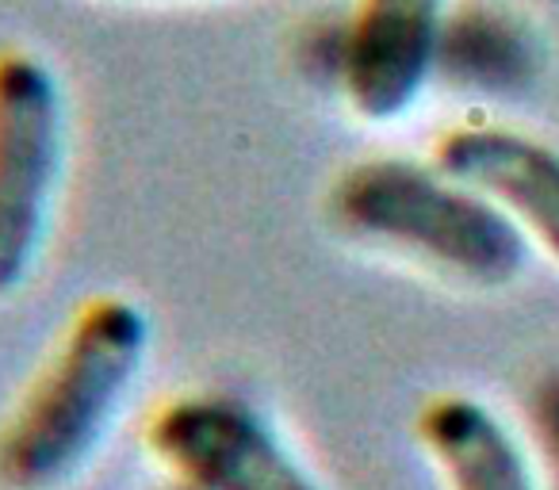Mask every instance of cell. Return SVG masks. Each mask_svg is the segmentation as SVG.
I'll return each instance as SVG.
<instances>
[{"label": "cell", "instance_id": "cell-1", "mask_svg": "<svg viewBox=\"0 0 559 490\" xmlns=\"http://www.w3.org/2000/svg\"><path fill=\"white\" fill-rule=\"evenodd\" d=\"M146 352L150 319L134 299H85L0 421V487L58 490L78 479L131 398Z\"/></svg>", "mask_w": 559, "mask_h": 490}, {"label": "cell", "instance_id": "cell-2", "mask_svg": "<svg viewBox=\"0 0 559 490\" xmlns=\"http://www.w3.org/2000/svg\"><path fill=\"white\" fill-rule=\"evenodd\" d=\"M326 207L345 238L472 288H506L528 261L521 226L437 162L365 157L334 180Z\"/></svg>", "mask_w": 559, "mask_h": 490}, {"label": "cell", "instance_id": "cell-3", "mask_svg": "<svg viewBox=\"0 0 559 490\" xmlns=\"http://www.w3.org/2000/svg\"><path fill=\"white\" fill-rule=\"evenodd\" d=\"M66 93L47 58L0 50V303L39 265L66 169Z\"/></svg>", "mask_w": 559, "mask_h": 490}, {"label": "cell", "instance_id": "cell-7", "mask_svg": "<svg viewBox=\"0 0 559 490\" xmlns=\"http://www.w3.org/2000/svg\"><path fill=\"white\" fill-rule=\"evenodd\" d=\"M544 39L502 0H456L433 58V81L483 104L525 100L544 77Z\"/></svg>", "mask_w": 559, "mask_h": 490}, {"label": "cell", "instance_id": "cell-4", "mask_svg": "<svg viewBox=\"0 0 559 490\" xmlns=\"http://www.w3.org/2000/svg\"><path fill=\"white\" fill-rule=\"evenodd\" d=\"M146 444L180 490H326L280 429L230 391H185L157 406Z\"/></svg>", "mask_w": 559, "mask_h": 490}, {"label": "cell", "instance_id": "cell-8", "mask_svg": "<svg viewBox=\"0 0 559 490\" xmlns=\"http://www.w3.org/2000/svg\"><path fill=\"white\" fill-rule=\"evenodd\" d=\"M418 441L449 490H540L521 441L472 395H437L421 406Z\"/></svg>", "mask_w": 559, "mask_h": 490}, {"label": "cell", "instance_id": "cell-9", "mask_svg": "<svg viewBox=\"0 0 559 490\" xmlns=\"http://www.w3.org/2000/svg\"><path fill=\"white\" fill-rule=\"evenodd\" d=\"M528 426H533L536 449L548 471V487L559 490V368H548L536 380L528 395Z\"/></svg>", "mask_w": 559, "mask_h": 490}, {"label": "cell", "instance_id": "cell-6", "mask_svg": "<svg viewBox=\"0 0 559 490\" xmlns=\"http://www.w3.org/2000/svg\"><path fill=\"white\" fill-rule=\"evenodd\" d=\"M433 162L498 203L521 234L559 261V150L498 123H464L437 139Z\"/></svg>", "mask_w": 559, "mask_h": 490}, {"label": "cell", "instance_id": "cell-10", "mask_svg": "<svg viewBox=\"0 0 559 490\" xmlns=\"http://www.w3.org/2000/svg\"><path fill=\"white\" fill-rule=\"evenodd\" d=\"M150 4H203V0H150Z\"/></svg>", "mask_w": 559, "mask_h": 490}, {"label": "cell", "instance_id": "cell-5", "mask_svg": "<svg viewBox=\"0 0 559 490\" xmlns=\"http://www.w3.org/2000/svg\"><path fill=\"white\" fill-rule=\"evenodd\" d=\"M456 0H357L334 27L326 77L365 123H395L433 85V58Z\"/></svg>", "mask_w": 559, "mask_h": 490}]
</instances>
